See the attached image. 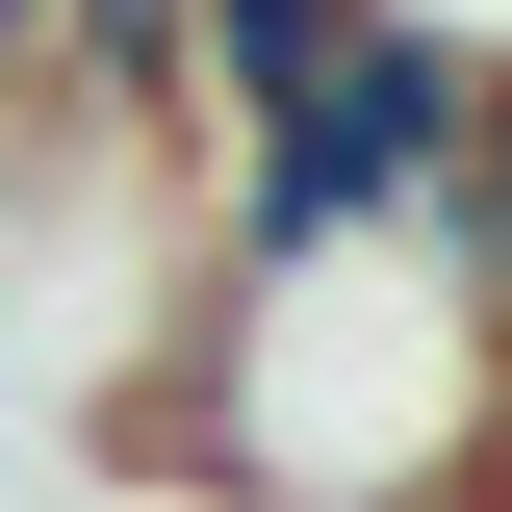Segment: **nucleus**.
<instances>
[{
	"mask_svg": "<svg viewBox=\"0 0 512 512\" xmlns=\"http://www.w3.org/2000/svg\"><path fill=\"white\" fill-rule=\"evenodd\" d=\"M180 333H205V154L128 103H0V436L103 487Z\"/></svg>",
	"mask_w": 512,
	"mask_h": 512,
	"instance_id": "1",
	"label": "nucleus"
},
{
	"mask_svg": "<svg viewBox=\"0 0 512 512\" xmlns=\"http://www.w3.org/2000/svg\"><path fill=\"white\" fill-rule=\"evenodd\" d=\"M180 52H205V0H52V103H128V128H180Z\"/></svg>",
	"mask_w": 512,
	"mask_h": 512,
	"instance_id": "3",
	"label": "nucleus"
},
{
	"mask_svg": "<svg viewBox=\"0 0 512 512\" xmlns=\"http://www.w3.org/2000/svg\"><path fill=\"white\" fill-rule=\"evenodd\" d=\"M461 128H487V26L359 0V26L308 52V103L205 154V231H359V205H436V180H461Z\"/></svg>",
	"mask_w": 512,
	"mask_h": 512,
	"instance_id": "2",
	"label": "nucleus"
}]
</instances>
